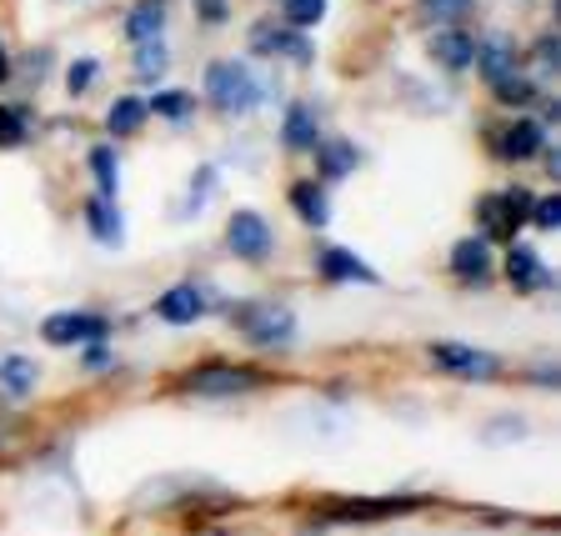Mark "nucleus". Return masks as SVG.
<instances>
[{"label": "nucleus", "instance_id": "nucleus-1", "mask_svg": "<svg viewBox=\"0 0 561 536\" xmlns=\"http://www.w3.org/2000/svg\"><path fill=\"white\" fill-rule=\"evenodd\" d=\"M231 327L241 341L261 351H276V346H291L296 341V311L291 306H276V301H241L231 306Z\"/></svg>", "mask_w": 561, "mask_h": 536}, {"label": "nucleus", "instance_id": "nucleus-2", "mask_svg": "<svg viewBox=\"0 0 561 536\" xmlns=\"http://www.w3.org/2000/svg\"><path fill=\"white\" fill-rule=\"evenodd\" d=\"M181 391L186 397H201V401H236V397H251L266 386V376L251 372V366H236V362H206L196 372L181 376Z\"/></svg>", "mask_w": 561, "mask_h": 536}, {"label": "nucleus", "instance_id": "nucleus-3", "mask_svg": "<svg viewBox=\"0 0 561 536\" xmlns=\"http://www.w3.org/2000/svg\"><path fill=\"white\" fill-rule=\"evenodd\" d=\"M261 81L251 76L245 60H210L206 66V101L221 111V116H245L251 105L261 101Z\"/></svg>", "mask_w": 561, "mask_h": 536}, {"label": "nucleus", "instance_id": "nucleus-4", "mask_svg": "<svg viewBox=\"0 0 561 536\" xmlns=\"http://www.w3.org/2000/svg\"><path fill=\"white\" fill-rule=\"evenodd\" d=\"M531 191L512 186V191H496V196H481L477 201V226H481V241H516L526 221H531Z\"/></svg>", "mask_w": 561, "mask_h": 536}, {"label": "nucleus", "instance_id": "nucleus-5", "mask_svg": "<svg viewBox=\"0 0 561 536\" xmlns=\"http://www.w3.org/2000/svg\"><path fill=\"white\" fill-rule=\"evenodd\" d=\"M432 366L456 381H496L502 376V356L496 351H481V346H467V341H436L432 351Z\"/></svg>", "mask_w": 561, "mask_h": 536}, {"label": "nucleus", "instance_id": "nucleus-6", "mask_svg": "<svg viewBox=\"0 0 561 536\" xmlns=\"http://www.w3.org/2000/svg\"><path fill=\"white\" fill-rule=\"evenodd\" d=\"M226 251L236 261H266L276 251V231L261 210H231V221H226Z\"/></svg>", "mask_w": 561, "mask_h": 536}, {"label": "nucleus", "instance_id": "nucleus-7", "mask_svg": "<svg viewBox=\"0 0 561 536\" xmlns=\"http://www.w3.org/2000/svg\"><path fill=\"white\" fill-rule=\"evenodd\" d=\"M111 321L101 311H56L41 321V337L46 346H85V341H105Z\"/></svg>", "mask_w": 561, "mask_h": 536}, {"label": "nucleus", "instance_id": "nucleus-8", "mask_svg": "<svg viewBox=\"0 0 561 536\" xmlns=\"http://www.w3.org/2000/svg\"><path fill=\"white\" fill-rule=\"evenodd\" d=\"M316 271H321V281H331V286H381L376 266H366L346 246H316Z\"/></svg>", "mask_w": 561, "mask_h": 536}, {"label": "nucleus", "instance_id": "nucleus-9", "mask_svg": "<svg viewBox=\"0 0 561 536\" xmlns=\"http://www.w3.org/2000/svg\"><path fill=\"white\" fill-rule=\"evenodd\" d=\"M206 306H210V292L201 281H175L171 292L156 296V316H161L165 327H196L201 316H206Z\"/></svg>", "mask_w": 561, "mask_h": 536}, {"label": "nucleus", "instance_id": "nucleus-10", "mask_svg": "<svg viewBox=\"0 0 561 536\" xmlns=\"http://www.w3.org/2000/svg\"><path fill=\"white\" fill-rule=\"evenodd\" d=\"M251 50H256V56H286V60H296V66H311V56H316V46L296 25H271V21H261L256 31H251Z\"/></svg>", "mask_w": 561, "mask_h": 536}, {"label": "nucleus", "instance_id": "nucleus-11", "mask_svg": "<svg viewBox=\"0 0 561 536\" xmlns=\"http://www.w3.org/2000/svg\"><path fill=\"white\" fill-rule=\"evenodd\" d=\"M451 276L461 281V286H491V276H496V266H491V241H481V236H467V241L451 246Z\"/></svg>", "mask_w": 561, "mask_h": 536}, {"label": "nucleus", "instance_id": "nucleus-12", "mask_svg": "<svg viewBox=\"0 0 561 536\" xmlns=\"http://www.w3.org/2000/svg\"><path fill=\"white\" fill-rule=\"evenodd\" d=\"M506 281H512L516 296L551 292V286H557V281H551V271H547V261H541L531 246H512V251H506Z\"/></svg>", "mask_w": 561, "mask_h": 536}, {"label": "nucleus", "instance_id": "nucleus-13", "mask_svg": "<svg viewBox=\"0 0 561 536\" xmlns=\"http://www.w3.org/2000/svg\"><path fill=\"white\" fill-rule=\"evenodd\" d=\"M421 497H376V502H331L327 522H386V516L416 512Z\"/></svg>", "mask_w": 561, "mask_h": 536}, {"label": "nucleus", "instance_id": "nucleus-14", "mask_svg": "<svg viewBox=\"0 0 561 536\" xmlns=\"http://www.w3.org/2000/svg\"><path fill=\"white\" fill-rule=\"evenodd\" d=\"M541 146H547V130H541V121L516 116L512 126L496 136V161H531V156H541Z\"/></svg>", "mask_w": 561, "mask_h": 536}, {"label": "nucleus", "instance_id": "nucleus-15", "mask_svg": "<svg viewBox=\"0 0 561 536\" xmlns=\"http://www.w3.org/2000/svg\"><path fill=\"white\" fill-rule=\"evenodd\" d=\"M471 66L481 70V81L486 85H502L506 76L522 70V60H516V46L506 41V35H486V41H477V60H471Z\"/></svg>", "mask_w": 561, "mask_h": 536}, {"label": "nucleus", "instance_id": "nucleus-16", "mask_svg": "<svg viewBox=\"0 0 561 536\" xmlns=\"http://www.w3.org/2000/svg\"><path fill=\"white\" fill-rule=\"evenodd\" d=\"M165 15H171L165 0H136V5L126 11V21H121V31H126L130 46H146V41H161Z\"/></svg>", "mask_w": 561, "mask_h": 536}, {"label": "nucleus", "instance_id": "nucleus-17", "mask_svg": "<svg viewBox=\"0 0 561 536\" xmlns=\"http://www.w3.org/2000/svg\"><path fill=\"white\" fill-rule=\"evenodd\" d=\"M85 226H91V236L101 246H126V216H121V206L111 196H91L85 201Z\"/></svg>", "mask_w": 561, "mask_h": 536}, {"label": "nucleus", "instance_id": "nucleus-18", "mask_svg": "<svg viewBox=\"0 0 561 536\" xmlns=\"http://www.w3.org/2000/svg\"><path fill=\"white\" fill-rule=\"evenodd\" d=\"M432 56H436V66H446V70H467L471 60H477V35L456 31V25H442V31L432 35Z\"/></svg>", "mask_w": 561, "mask_h": 536}, {"label": "nucleus", "instance_id": "nucleus-19", "mask_svg": "<svg viewBox=\"0 0 561 536\" xmlns=\"http://www.w3.org/2000/svg\"><path fill=\"white\" fill-rule=\"evenodd\" d=\"M316 140H321V121H316V111L306 101L286 105V121H280V146L286 151H311Z\"/></svg>", "mask_w": 561, "mask_h": 536}, {"label": "nucleus", "instance_id": "nucleus-20", "mask_svg": "<svg viewBox=\"0 0 561 536\" xmlns=\"http://www.w3.org/2000/svg\"><path fill=\"white\" fill-rule=\"evenodd\" d=\"M316 171H321V181H346L351 171H356V161H362V151L351 146V140L331 136V140H316Z\"/></svg>", "mask_w": 561, "mask_h": 536}, {"label": "nucleus", "instance_id": "nucleus-21", "mask_svg": "<svg viewBox=\"0 0 561 536\" xmlns=\"http://www.w3.org/2000/svg\"><path fill=\"white\" fill-rule=\"evenodd\" d=\"M286 196H291V210L311 226V231H321V226L331 221V201H327V186H321V181H296Z\"/></svg>", "mask_w": 561, "mask_h": 536}, {"label": "nucleus", "instance_id": "nucleus-22", "mask_svg": "<svg viewBox=\"0 0 561 536\" xmlns=\"http://www.w3.org/2000/svg\"><path fill=\"white\" fill-rule=\"evenodd\" d=\"M35 381H41V362H31L21 351H5V356H0V386H5L11 397L35 391Z\"/></svg>", "mask_w": 561, "mask_h": 536}, {"label": "nucleus", "instance_id": "nucleus-23", "mask_svg": "<svg viewBox=\"0 0 561 536\" xmlns=\"http://www.w3.org/2000/svg\"><path fill=\"white\" fill-rule=\"evenodd\" d=\"M85 166H91V175H95V196L116 201V191H121V156H116V146H91Z\"/></svg>", "mask_w": 561, "mask_h": 536}, {"label": "nucleus", "instance_id": "nucleus-24", "mask_svg": "<svg viewBox=\"0 0 561 536\" xmlns=\"http://www.w3.org/2000/svg\"><path fill=\"white\" fill-rule=\"evenodd\" d=\"M146 121H151V111H146V101H140V95H121V101H111V111H105L111 136H136Z\"/></svg>", "mask_w": 561, "mask_h": 536}, {"label": "nucleus", "instance_id": "nucleus-25", "mask_svg": "<svg viewBox=\"0 0 561 536\" xmlns=\"http://www.w3.org/2000/svg\"><path fill=\"white\" fill-rule=\"evenodd\" d=\"M146 111L161 121H171V126H186L191 116H196V95L191 91H156L151 101H146Z\"/></svg>", "mask_w": 561, "mask_h": 536}, {"label": "nucleus", "instance_id": "nucleus-26", "mask_svg": "<svg viewBox=\"0 0 561 536\" xmlns=\"http://www.w3.org/2000/svg\"><path fill=\"white\" fill-rule=\"evenodd\" d=\"M165 66H171L165 41H146V46H136V81L140 85H156L165 76Z\"/></svg>", "mask_w": 561, "mask_h": 536}, {"label": "nucleus", "instance_id": "nucleus-27", "mask_svg": "<svg viewBox=\"0 0 561 536\" xmlns=\"http://www.w3.org/2000/svg\"><path fill=\"white\" fill-rule=\"evenodd\" d=\"M31 140V121H25L21 105H0V151H15Z\"/></svg>", "mask_w": 561, "mask_h": 536}, {"label": "nucleus", "instance_id": "nucleus-28", "mask_svg": "<svg viewBox=\"0 0 561 536\" xmlns=\"http://www.w3.org/2000/svg\"><path fill=\"white\" fill-rule=\"evenodd\" d=\"M280 15H286V25H296V31H311V25L327 15V0H280Z\"/></svg>", "mask_w": 561, "mask_h": 536}, {"label": "nucleus", "instance_id": "nucleus-29", "mask_svg": "<svg viewBox=\"0 0 561 536\" xmlns=\"http://www.w3.org/2000/svg\"><path fill=\"white\" fill-rule=\"evenodd\" d=\"M471 5H477V0H421V15L436 25H456L471 15Z\"/></svg>", "mask_w": 561, "mask_h": 536}, {"label": "nucleus", "instance_id": "nucleus-30", "mask_svg": "<svg viewBox=\"0 0 561 536\" xmlns=\"http://www.w3.org/2000/svg\"><path fill=\"white\" fill-rule=\"evenodd\" d=\"M95 76H101V60H95V56L70 60V70H66V91H70V95H85V91L95 85Z\"/></svg>", "mask_w": 561, "mask_h": 536}, {"label": "nucleus", "instance_id": "nucleus-31", "mask_svg": "<svg viewBox=\"0 0 561 536\" xmlns=\"http://www.w3.org/2000/svg\"><path fill=\"white\" fill-rule=\"evenodd\" d=\"M491 95H496L502 105H526L531 95H537V81H526L522 70H516V76H506L502 85H491Z\"/></svg>", "mask_w": 561, "mask_h": 536}, {"label": "nucleus", "instance_id": "nucleus-32", "mask_svg": "<svg viewBox=\"0 0 561 536\" xmlns=\"http://www.w3.org/2000/svg\"><path fill=\"white\" fill-rule=\"evenodd\" d=\"M531 221H537L541 231H557L561 226V196H537L531 201Z\"/></svg>", "mask_w": 561, "mask_h": 536}, {"label": "nucleus", "instance_id": "nucleus-33", "mask_svg": "<svg viewBox=\"0 0 561 536\" xmlns=\"http://www.w3.org/2000/svg\"><path fill=\"white\" fill-rule=\"evenodd\" d=\"M81 366H85V372H105V366H111V351H105L101 341H85V346H81Z\"/></svg>", "mask_w": 561, "mask_h": 536}, {"label": "nucleus", "instance_id": "nucleus-34", "mask_svg": "<svg viewBox=\"0 0 561 536\" xmlns=\"http://www.w3.org/2000/svg\"><path fill=\"white\" fill-rule=\"evenodd\" d=\"M537 60H541V70H547V76L561 66V46H557V35H541V41H537Z\"/></svg>", "mask_w": 561, "mask_h": 536}, {"label": "nucleus", "instance_id": "nucleus-35", "mask_svg": "<svg viewBox=\"0 0 561 536\" xmlns=\"http://www.w3.org/2000/svg\"><path fill=\"white\" fill-rule=\"evenodd\" d=\"M196 11H201L206 25H221L226 15H231V5H226V0H196Z\"/></svg>", "mask_w": 561, "mask_h": 536}, {"label": "nucleus", "instance_id": "nucleus-36", "mask_svg": "<svg viewBox=\"0 0 561 536\" xmlns=\"http://www.w3.org/2000/svg\"><path fill=\"white\" fill-rule=\"evenodd\" d=\"M11 56H5V41H0V85H5V81H11Z\"/></svg>", "mask_w": 561, "mask_h": 536}]
</instances>
